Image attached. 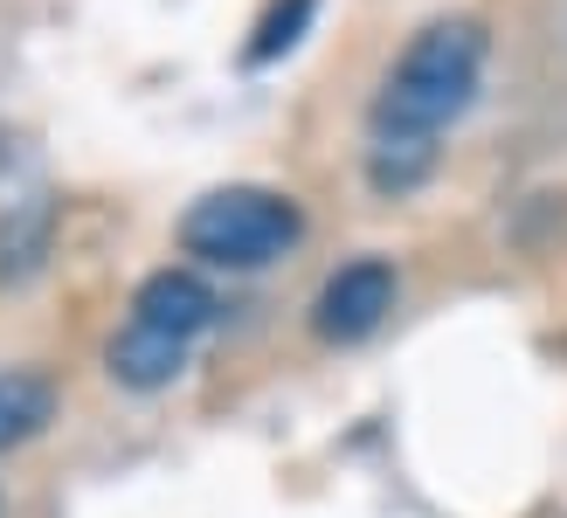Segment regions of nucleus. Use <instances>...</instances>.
<instances>
[{"label":"nucleus","mask_w":567,"mask_h":518,"mask_svg":"<svg viewBox=\"0 0 567 518\" xmlns=\"http://www.w3.org/2000/svg\"><path fill=\"white\" fill-rule=\"evenodd\" d=\"M0 511H8V505H0Z\"/></svg>","instance_id":"9d476101"},{"label":"nucleus","mask_w":567,"mask_h":518,"mask_svg":"<svg viewBox=\"0 0 567 518\" xmlns=\"http://www.w3.org/2000/svg\"><path fill=\"white\" fill-rule=\"evenodd\" d=\"M311 8H319V0H277V8L257 21V42H249V63H277L284 49H298L305 21H311Z\"/></svg>","instance_id":"1a4fd4ad"},{"label":"nucleus","mask_w":567,"mask_h":518,"mask_svg":"<svg viewBox=\"0 0 567 518\" xmlns=\"http://www.w3.org/2000/svg\"><path fill=\"white\" fill-rule=\"evenodd\" d=\"M430 166H436L430 138H381L374 159H367V180H374L381 194H409V187L430 180Z\"/></svg>","instance_id":"6e6552de"},{"label":"nucleus","mask_w":567,"mask_h":518,"mask_svg":"<svg viewBox=\"0 0 567 518\" xmlns=\"http://www.w3.org/2000/svg\"><path fill=\"white\" fill-rule=\"evenodd\" d=\"M305 236V208L277 187H215L181 215V249L215 270H270Z\"/></svg>","instance_id":"f03ea898"},{"label":"nucleus","mask_w":567,"mask_h":518,"mask_svg":"<svg viewBox=\"0 0 567 518\" xmlns=\"http://www.w3.org/2000/svg\"><path fill=\"white\" fill-rule=\"evenodd\" d=\"M194 345H174V339H159V332H138L125 325L118 339H111V381L132 387V394H159V387H174L181 381V366H187Z\"/></svg>","instance_id":"39448f33"},{"label":"nucleus","mask_w":567,"mask_h":518,"mask_svg":"<svg viewBox=\"0 0 567 518\" xmlns=\"http://www.w3.org/2000/svg\"><path fill=\"white\" fill-rule=\"evenodd\" d=\"M215 291L194 270H153L146 283L132 291V319L138 332H159V339H174V345H194L208 325H215Z\"/></svg>","instance_id":"20e7f679"},{"label":"nucleus","mask_w":567,"mask_h":518,"mask_svg":"<svg viewBox=\"0 0 567 518\" xmlns=\"http://www.w3.org/2000/svg\"><path fill=\"white\" fill-rule=\"evenodd\" d=\"M55 422V381L35 366H0V449L35 443Z\"/></svg>","instance_id":"423d86ee"},{"label":"nucleus","mask_w":567,"mask_h":518,"mask_svg":"<svg viewBox=\"0 0 567 518\" xmlns=\"http://www.w3.org/2000/svg\"><path fill=\"white\" fill-rule=\"evenodd\" d=\"M49 236H55V200H28V208H8V221H0V283L35 277L42 256H49Z\"/></svg>","instance_id":"0eeeda50"},{"label":"nucleus","mask_w":567,"mask_h":518,"mask_svg":"<svg viewBox=\"0 0 567 518\" xmlns=\"http://www.w3.org/2000/svg\"><path fill=\"white\" fill-rule=\"evenodd\" d=\"M477 70H485V28L471 14L430 21L402 49L394 76L374 97V132L381 138H436L450 118H464L477 97Z\"/></svg>","instance_id":"f257e3e1"},{"label":"nucleus","mask_w":567,"mask_h":518,"mask_svg":"<svg viewBox=\"0 0 567 518\" xmlns=\"http://www.w3.org/2000/svg\"><path fill=\"white\" fill-rule=\"evenodd\" d=\"M394 263L388 256H353V263H339L326 283H319V298H311V332H319L326 345H360V339H374L388 325V311H394Z\"/></svg>","instance_id":"7ed1b4c3"}]
</instances>
